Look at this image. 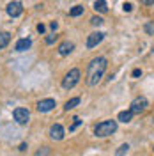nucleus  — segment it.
Masks as SVG:
<instances>
[{"mask_svg":"<svg viewBox=\"0 0 154 156\" xmlns=\"http://www.w3.org/2000/svg\"><path fill=\"white\" fill-rule=\"evenodd\" d=\"M55 41H57V36H55V34H53V36H48V37H46V44H53Z\"/></svg>","mask_w":154,"mask_h":156,"instance_id":"nucleus-23","label":"nucleus"},{"mask_svg":"<svg viewBox=\"0 0 154 156\" xmlns=\"http://www.w3.org/2000/svg\"><path fill=\"white\" fill-rule=\"evenodd\" d=\"M90 23H92V25H96V27H99V25H103V18H99V16H94V18L90 20Z\"/></svg>","mask_w":154,"mask_h":156,"instance_id":"nucleus-21","label":"nucleus"},{"mask_svg":"<svg viewBox=\"0 0 154 156\" xmlns=\"http://www.w3.org/2000/svg\"><path fill=\"white\" fill-rule=\"evenodd\" d=\"M80 105V98H71L69 101H66V105H64V110H73L75 107H78Z\"/></svg>","mask_w":154,"mask_h":156,"instance_id":"nucleus-15","label":"nucleus"},{"mask_svg":"<svg viewBox=\"0 0 154 156\" xmlns=\"http://www.w3.org/2000/svg\"><path fill=\"white\" fill-rule=\"evenodd\" d=\"M144 5H154V0H140Z\"/></svg>","mask_w":154,"mask_h":156,"instance_id":"nucleus-26","label":"nucleus"},{"mask_svg":"<svg viewBox=\"0 0 154 156\" xmlns=\"http://www.w3.org/2000/svg\"><path fill=\"white\" fill-rule=\"evenodd\" d=\"M103 39H105V34H103V32H92V34L87 37V43H85L87 48H96Z\"/></svg>","mask_w":154,"mask_h":156,"instance_id":"nucleus-7","label":"nucleus"},{"mask_svg":"<svg viewBox=\"0 0 154 156\" xmlns=\"http://www.w3.org/2000/svg\"><path fill=\"white\" fill-rule=\"evenodd\" d=\"M80 124H82V121H80V119H73V124H71V126H69V131H75V129H76L78 126H80Z\"/></svg>","mask_w":154,"mask_h":156,"instance_id":"nucleus-20","label":"nucleus"},{"mask_svg":"<svg viewBox=\"0 0 154 156\" xmlns=\"http://www.w3.org/2000/svg\"><path fill=\"white\" fill-rule=\"evenodd\" d=\"M30 46H32V41H30L29 37H23L16 43L14 50H16V51H27V50H30Z\"/></svg>","mask_w":154,"mask_h":156,"instance_id":"nucleus-11","label":"nucleus"},{"mask_svg":"<svg viewBox=\"0 0 154 156\" xmlns=\"http://www.w3.org/2000/svg\"><path fill=\"white\" fill-rule=\"evenodd\" d=\"M11 41V34L9 32H0V50H4Z\"/></svg>","mask_w":154,"mask_h":156,"instance_id":"nucleus-13","label":"nucleus"},{"mask_svg":"<svg viewBox=\"0 0 154 156\" xmlns=\"http://www.w3.org/2000/svg\"><path fill=\"white\" fill-rule=\"evenodd\" d=\"M12 117H14V121L18 122V124H27L29 122V119H30V112L27 110V108H23V107H18V108H14V112H12Z\"/></svg>","mask_w":154,"mask_h":156,"instance_id":"nucleus-5","label":"nucleus"},{"mask_svg":"<svg viewBox=\"0 0 154 156\" xmlns=\"http://www.w3.org/2000/svg\"><path fill=\"white\" fill-rule=\"evenodd\" d=\"M80 14H83V7H82V5H75L73 9L69 11V16H73V18H76Z\"/></svg>","mask_w":154,"mask_h":156,"instance_id":"nucleus-16","label":"nucleus"},{"mask_svg":"<svg viewBox=\"0 0 154 156\" xmlns=\"http://www.w3.org/2000/svg\"><path fill=\"white\" fill-rule=\"evenodd\" d=\"M122 9H124V12H131V11H133V5H131L129 2H124V4H122Z\"/></svg>","mask_w":154,"mask_h":156,"instance_id":"nucleus-22","label":"nucleus"},{"mask_svg":"<svg viewBox=\"0 0 154 156\" xmlns=\"http://www.w3.org/2000/svg\"><path fill=\"white\" fill-rule=\"evenodd\" d=\"M117 131V121L114 119H108V121H103V122H99L96 128H94V133L96 136H110L112 133H115Z\"/></svg>","mask_w":154,"mask_h":156,"instance_id":"nucleus-2","label":"nucleus"},{"mask_svg":"<svg viewBox=\"0 0 154 156\" xmlns=\"http://www.w3.org/2000/svg\"><path fill=\"white\" fill-rule=\"evenodd\" d=\"M128 149H129V146H128V144H122V146L117 149V156H124L126 153H128Z\"/></svg>","mask_w":154,"mask_h":156,"instance_id":"nucleus-18","label":"nucleus"},{"mask_svg":"<svg viewBox=\"0 0 154 156\" xmlns=\"http://www.w3.org/2000/svg\"><path fill=\"white\" fill-rule=\"evenodd\" d=\"M36 156H50V149L48 147H41L37 153H36Z\"/></svg>","mask_w":154,"mask_h":156,"instance_id":"nucleus-19","label":"nucleus"},{"mask_svg":"<svg viewBox=\"0 0 154 156\" xmlns=\"http://www.w3.org/2000/svg\"><path fill=\"white\" fill-rule=\"evenodd\" d=\"M94 9H96L97 12H106V11H108L106 0H96V2H94Z\"/></svg>","mask_w":154,"mask_h":156,"instance_id":"nucleus-14","label":"nucleus"},{"mask_svg":"<svg viewBox=\"0 0 154 156\" xmlns=\"http://www.w3.org/2000/svg\"><path fill=\"white\" fill-rule=\"evenodd\" d=\"M147 107H149V101H147L145 96L135 98V99L131 101V105H129V108L133 110V114H144L145 110H147Z\"/></svg>","mask_w":154,"mask_h":156,"instance_id":"nucleus-4","label":"nucleus"},{"mask_svg":"<svg viewBox=\"0 0 154 156\" xmlns=\"http://www.w3.org/2000/svg\"><path fill=\"white\" fill-rule=\"evenodd\" d=\"M58 55H62V57H66V55H69L73 50H75V44L71 43V41H62L60 44H58Z\"/></svg>","mask_w":154,"mask_h":156,"instance_id":"nucleus-10","label":"nucleus"},{"mask_svg":"<svg viewBox=\"0 0 154 156\" xmlns=\"http://www.w3.org/2000/svg\"><path fill=\"white\" fill-rule=\"evenodd\" d=\"M55 107H57L55 99L46 98V99H41V101L37 103V112H41V114H46V112H51Z\"/></svg>","mask_w":154,"mask_h":156,"instance_id":"nucleus-6","label":"nucleus"},{"mask_svg":"<svg viewBox=\"0 0 154 156\" xmlns=\"http://www.w3.org/2000/svg\"><path fill=\"white\" fill-rule=\"evenodd\" d=\"M36 29H37V32H39V34H44V30H46V27H44L43 23H39V25L36 27Z\"/></svg>","mask_w":154,"mask_h":156,"instance_id":"nucleus-24","label":"nucleus"},{"mask_svg":"<svg viewBox=\"0 0 154 156\" xmlns=\"http://www.w3.org/2000/svg\"><path fill=\"white\" fill-rule=\"evenodd\" d=\"M50 27H51V29H53V30H57L58 23H57V21H51V23H50Z\"/></svg>","mask_w":154,"mask_h":156,"instance_id":"nucleus-27","label":"nucleus"},{"mask_svg":"<svg viewBox=\"0 0 154 156\" xmlns=\"http://www.w3.org/2000/svg\"><path fill=\"white\" fill-rule=\"evenodd\" d=\"M133 76H135V78L142 76V69H133Z\"/></svg>","mask_w":154,"mask_h":156,"instance_id":"nucleus-25","label":"nucleus"},{"mask_svg":"<svg viewBox=\"0 0 154 156\" xmlns=\"http://www.w3.org/2000/svg\"><path fill=\"white\" fill-rule=\"evenodd\" d=\"M133 115H135V114H133L131 108H129V110H122V112L119 114V121H121V122H129V121L133 119Z\"/></svg>","mask_w":154,"mask_h":156,"instance_id":"nucleus-12","label":"nucleus"},{"mask_svg":"<svg viewBox=\"0 0 154 156\" xmlns=\"http://www.w3.org/2000/svg\"><path fill=\"white\" fill-rule=\"evenodd\" d=\"M80 78H82V73H80L78 68L69 69L68 73H66V76L62 78V87L64 89H73L78 82H80Z\"/></svg>","mask_w":154,"mask_h":156,"instance_id":"nucleus-3","label":"nucleus"},{"mask_svg":"<svg viewBox=\"0 0 154 156\" xmlns=\"http://www.w3.org/2000/svg\"><path fill=\"white\" fill-rule=\"evenodd\" d=\"M144 30L149 34V36H154V21H147L144 25Z\"/></svg>","mask_w":154,"mask_h":156,"instance_id":"nucleus-17","label":"nucleus"},{"mask_svg":"<svg viewBox=\"0 0 154 156\" xmlns=\"http://www.w3.org/2000/svg\"><path fill=\"white\" fill-rule=\"evenodd\" d=\"M106 68H108V60L106 57H96L90 60L89 68H87V83L89 85H97L101 82V78L105 75Z\"/></svg>","mask_w":154,"mask_h":156,"instance_id":"nucleus-1","label":"nucleus"},{"mask_svg":"<svg viewBox=\"0 0 154 156\" xmlns=\"http://www.w3.org/2000/svg\"><path fill=\"white\" fill-rule=\"evenodd\" d=\"M5 11H7V14H9L11 18H18L19 14L23 12V5H21L19 2H9L7 7H5Z\"/></svg>","mask_w":154,"mask_h":156,"instance_id":"nucleus-8","label":"nucleus"},{"mask_svg":"<svg viewBox=\"0 0 154 156\" xmlns=\"http://www.w3.org/2000/svg\"><path fill=\"white\" fill-rule=\"evenodd\" d=\"M50 136L53 138V140H62L64 138V128L62 124H53V126L50 128Z\"/></svg>","mask_w":154,"mask_h":156,"instance_id":"nucleus-9","label":"nucleus"}]
</instances>
